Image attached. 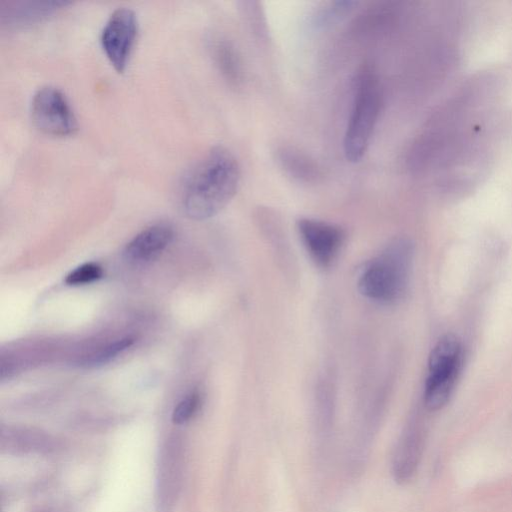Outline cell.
<instances>
[{
    "mask_svg": "<svg viewBox=\"0 0 512 512\" xmlns=\"http://www.w3.org/2000/svg\"><path fill=\"white\" fill-rule=\"evenodd\" d=\"M172 238L173 229L168 224L158 223L149 226L127 243L124 257L132 263L148 262L158 257Z\"/></svg>",
    "mask_w": 512,
    "mask_h": 512,
    "instance_id": "obj_8",
    "label": "cell"
},
{
    "mask_svg": "<svg viewBox=\"0 0 512 512\" xmlns=\"http://www.w3.org/2000/svg\"><path fill=\"white\" fill-rule=\"evenodd\" d=\"M138 33V20L133 10L120 7L107 19L100 35L101 47L116 71L128 64Z\"/></svg>",
    "mask_w": 512,
    "mask_h": 512,
    "instance_id": "obj_6",
    "label": "cell"
},
{
    "mask_svg": "<svg viewBox=\"0 0 512 512\" xmlns=\"http://www.w3.org/2000/svg\"><path fill=\"white\" fill-rule=\"evenodd\" d=\"M463 359L460 340L447 334L433 347L428 361L424 403L429 410L441 409L449 400Z\"/></svg>",
    "mask_w": 512,
    "mask_h": 512,
    "instance_id": "obj_4",
    "label": "cell"
},
{
    "mask_svg": "<svg viewBox=\"0 0 512 512\" xmlns=\"http://www.w3.org/2000/svg\"><path fill=\"white\" fill-rule=\"evenodd\" d=\"M30 111L34 125L44 134L65 137L77 130V119L66 96L54 86H43L34 93Z\"/></svg>",
    "mask_w": 512,
    "mask_h": 512,
    "instance_id": "obj_5",
    "label": "cell"
},
{
    "mask_svg": "<svg viewBox=\"0 0 512 512\" xmlns=\"http://www.w3.org/2000/svg\"><path fill=\"white\" fill-rule=\"evenodd\" d=\"M423 439L415 430L405 433L396 445L393 455V474L396 481L404 483L415 474L423 451Z\"/></svg>",
    "mask_w": 512,
    "mask_h": 512,
    "instance_id": "obj_9",
    "label": "cell"
},
{
    "mask_svg": "<svg viewBox=\"0 0 512 512\" xmlns=\"http://www.w3.org/2000/svg\"><path fill=\"white\" fill-rule=\"evenodd\" d=\"M134 343V338L127 336L105 345L83 361L86 367H98L113 360L117 355L128 349Z\"/></svg>",
    "mask_w": 512,
    "mask_h": 512,
    "instance_id": "obj_13",
    "label": "cell"
},
{
    "mask_svg": "<svg viewBox=\"0 0 512 512\" xmlns=\"http://www.w3.org/2000/svg\"><path fill=\"white\" fill-rule=\"evenodd\" d=\"M276 158L281 168L299 181L311 182L320 175L317 164L294 147L282 146L278 148Z\"/></svg>",
    "mask_w": 512,
    "mask_h": 512,
    "instance_id": "obj_11",
    "label": "cell"
},
{
    "mask_svg": "<svg viewBox=\"0 0 512 512\" xmlns=\"http://www.w3.org/2000/svg\"><path fill=\"white\" fill-rule=\"evenodd\" d=\"M212 55L218 70L224 79L232 86L242 82V65L234 46L226 40L220 39L212 45Z\"/></svg>",
    "mask_w": 512,
    "mask_h": 512,
    "instance_id": "obj_12",
    "label": "cell"
},
{
    "mask_svg": "<svg viewBox=\"0 0 512 512\" xmlns=\"http://www.w3.org/2000/svg\"><path fill=\"white\" fill-rule=\"evenodd\" d=\"M66 4L60 1L12 3L3 8L1 18L8 26H26L46 18Z\"/></svg>",
    "mask_w": 512,
    "mask_h": 512,
    "instance_id": "obj_10",
    "label": "cell"
},
{
    "mask_svg": "<svg viewBox=\"0 0 512 512\" xmlns=\"http://www.w3.org/2000/svg\"><path fill=\"white\" fill-rule=\"evenodd\" d=\"M102 276V267L96 263L90 262L72 270L66 276L65 283L73 286L85 285L99 280Z\"/></svg>",
    "mask_w": 512,
    "mask_h": 512,
    "instance_id": "obj_15",
    "label": "cell"
},
{
    "mask_svg": "<svg viewBox=\"0 0 512 512\" xmlns=\"http://www.w3.org/2000/svg\"><path fill=\"white\" fill-rule=\"evenodd\" d=\"M297 228L314 262L322 268L330 266L343 244V230L334 224L311 218L299 219Z\"/></svg>",
    "mask_w": 512,
    "mask_h": 512,
    "instance_id": "obj_7",
    "label": "cell"
},
{
    "mask_svg": "<svg viewBox=\"0 0 512 512\" xmlns=\"http://www.w3.org/2000/svg\"><path fill=\"white\" fill-rule=\"evenodd\" d=\"M355 4L353 1L330 2L318 11L315 24L321 27L329 25L349 13Z\"/></svg>",
    "mask_w": 512,
    "mask_h": 512,
    "instance_id": "obj_14",
    "label": "cell"
},
{
    "mask_svg": "<svg viewBox=\"0 0 512 512\" xmlns=\"http://www.w3.org/2000/svg\"><path fill=\"white\" fill-rule=\"evenodd\" d=\"M240 166L227 148L215 146L206 152L181 183L184 213L205 220L219 213L235 196L240 183Z\"/></svg>",
    "mask_w": 512,
    "mask_h": 512,
    "instance_id": "obj_1",
    "label": "cell"
},
{
    "mask_svg": "<svg viewBox=\"0 0 512 512\" xmlns=\"http://www.w3.org/2000/svg\"><path fill=\"white\" fill-rule=\"evenodd\" d=\"M200 405V395L197 392H191L184 397L174 408L172 421L175 424H184L191 419Z\"/></svg>",
    "mask_w": 512,
    "mask_h": 512,
    "instance_id": "obj_16",
    "label": "cell"
},
{
    "mask_svg": "<svg viewBox=\"0 0 512 512\" xmlns=\"http://www.w3.org/2000/svg\"><path fill=\"white\" fill-rule=\"evenodd\" d=\"M353 90L343 149L346 159L357 163L367 152L377 125L382 107V91L377 75L368 67L357 74Z\"/></svg>",
    "mask_w": 512,
    "mask_h": 512,
    "instance_id": "obj_2",
    "label": "cell"
},
{
    "mask_svg": "<svg viewBox=\"0 0 512 512\" xmlns=\"http://www.w3.org/2000/svg\"><path fill=\"white\" fill-rule=\"evenodd\" d=\"M413 256L407 239L393 241L382 254L371 260L359 278V290L367 298L393 303L406 291Z\"/></svg>",
    "mask_w": 512,
    "mask_h": 512,
    "instance_id": "obj_3",
    "label": "cell"
}]
</instances>
